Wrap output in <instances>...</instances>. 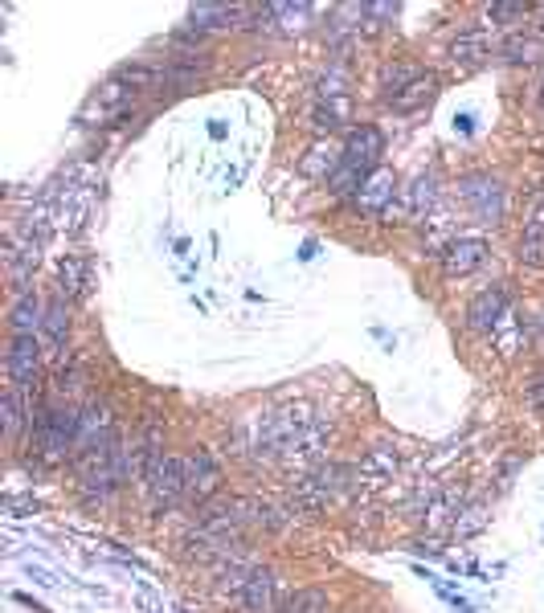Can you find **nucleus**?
<instances>
[{
    "instance_id": "f257e3e1",
    "label": "nucleus",
    "mask_w": 544,
    "mask_h": 613,
    "mask_svg": "<svg viewBox=\"0 0 544 613\" xmlns=\"http://www.w3.org/2000/svg\"><path fill=\"white\" fill-rule=\"evenodd\" d=\"M78 433H82V409H74V405H46L33 417V450L41 458L58 462L78 450Z\"/></svg>"
},
{
    "instance_id": "f03ea898",
    "label": "nucleus",
    "mask_w": 544,
    "mask_h": 613,
    "mask_svg": "<svg viewBox=\"0 0 544 613\" xmlns=\"http://www.w3.org/2000/svg\"><path fill=\"white\" fill-rule=\"evenodd\" d=\"M139 462H144V483L147 495H152L155 508H172L180 499H188V462L172 458L155 446V438L139 450Z\"/></svg>"
},
{
    "instance_id": "7ed1b4c3",
    "label": "nucleus",
    "mask_w": 544,
    "mask_h": 613,
    "mask_svg": "<svg viewBox=\"0 0 544 613\" xmlns=\"http://www.w3.org/2000/svg\"><path fill=\"white\" fill-rule=\"evenodd\" d=\"M381 155H385V135H381V127L360 123V127H352L348 139H344L340 164H344V168H352V172H360L364 181H369V176L381 168Z\"/></svg>"
},
{
    "instance_id": "20e7f679",
    "label": "nucleus",
    "mask_w": 544,
    "mask_h": 613,
    "mask_svg": "<svg viewBox=\"0 0 544 613\" xmlns=\"http://www.w3.org/2000/svg\"><path fill=\"white\" fill-rule=\"evenodd\" d=\"M41 376V344L38 336H13L9 344V381L13 389H33Z\"/></svg>"
},
{
    "instance_id": "39448f33",
    "label": "nucleus",
    "mask_w": 544,
    "mask_h": 613,
    "mask_svg": "<svg viewBox=\"0 0 544 613\" xmlns=\"http://www.w3.org/2000/svg\"><path fill=\"white\" fill-rule=\"evenodd\" d=\"M185 462H188V499L209 503V499L222 491V462L205 450V446H197Z\"/></svg>"
},
{
    "instance_id": "423d86ee",
    "label": "nucleus",
    "mask_w": 544,
    "mask_h": 613,
    "mask_svg": "<svg viewBox=\"0 0 544 613\" xmlns=\"http://www.w3.org/2000/svg\"><path fill=\"white\" fill-rule=\"evenodd\" d=\"M458 192H463V201L483 221L504 217V189H499V181H491V176H466V181L458 184Z\"/></svg>"
},
{
    "instance_id": "0eeeda50",
    "label": "nucleus",
    "mask_w": 544,
    "mask_h": 613,
    "mask_svg": "<svg viewBox=\"0 0 544 613\" xmlns=\"http://www.w3.org/2000/svg\"><path fill=\"white\" fill-rule=\"evenodd\" d=\"M504 315H507V290L504 287H491V290H483V295H475L466 303V327H471V332H487V336H491Z\"/></svg>"
},
{
    "instance_id": "6e6552de",
    "label": "nucleus",
    "mask_w": 544,
    "mask_h": 613,
    "mask_svg": "<svg viewBox=\"0 0 544 613\" xmlns=\"http://www.w3.org/2000/svg\"><path fill=\"white\" fill-rule=\"evenodd\" d=\"M274 589H279V576H274L271 568L254 565L250 573H246L242 589H238V605H242L246 613H271L274 609Z\"/></svg>"
},
{
    "instance_id": "1a4fd4ad",
    "label": "nucleus",
    "mask_w": 544,
    "mask_h": 613,
    "mask_svg": "<svg viewBox=\"0 0 544 613\" xmlns=\"http://www.w3.org/2000/svg\"><path fill=\"white\" fill-rule=\"evenodd\" d=\"M393 192H398V176L389 172V168H377V172L369 176V181L360 184L356 192V209L364 213V217H385V209L393 205Z\"/></svg>"
},
{
    "instance_id": "9d476101",
    "label": "nucleus",
    "mask_w": 544,
    "mask_h": 613,
    "mask_svg": "<svg viewBox=\"0 0 544 613\" xmlns=\"http://www.w3.org/2000/svg\"><path fill=\"white\" fill-rule=\"evenodd\" d=\"M434 95H438V78L430 74V70H418V74L409 78V82H401L398 90H389L385 103L393 106L398 115H409V111H418V106H426Z\"/></svg>"
},
{
    "instance_id": "9b49d317",
    "label": "nucleus",
    "mask_w": 544,
    "mask_h": 613,
    "mask_svg": "<svg viewBox=\"0 0 544 613\" xmlns=\"http://www.w3.org/2000/svg\"><path fill=\"white\" fill-rule=\"evenodd\" d=\"M487 262V241L483 238H458L455 246L442 254V266H447L450 278H463V274H475L479 266Z\"/></svg>"
},
{
    "instance_id": "f8f14e48",
    "label": "nucleus",
    "mask_w": 544,
    "mask_h": 613,
    "mask_svg": "<svg viewBox=\"0 0 544 613\" xmlns=\"http://www.w3.org/2000/svg\"><path fill=\"white\" fill-rule=\"evenodd\" d=\"M438 201V176L434 172H418L414 181L401 189V205H406L409 217H422V213H430Z\"/></svg>"
},
{
    "instance_id": "ddd939ff",
    "label": "nucleus",
    "mask_w": 544,
    "mask_h": 613,
    "mask_svg": "<svg viewBox=\"0 0 544 613\" xmlns=\"http://www.w3.org/2000/svg\"><path fill=\"white\" fill-rule=\"evenodd\" d=\"M250 9H242V4H197V9H188V21L197 29H230Z\"/></svg>"
},
{
    "instance_id": "4468645a",
    "label": "nucleus",
    "mask_w": 544,
    "mask_h": 613,
    "mask_svg": "<svg viewBox=\"0 0 544 613\" xmlns=\"http://www.w3.org/2000/svg\"><path fill=\"white\" fill-rule=\"evenodd\" d=\"M352 119V103L348 95H336V98H315V111H311V123L315 131H336Z\"/></svg>"
},
{
    "instance_id": "2eb2a0df",
    "label": "nucleus",
    "mask_w": 544,
    "mask_h": 613,
    "mask_svg": "<svg viewBox=\"0 0 544 613\" xmlns=\"http://www.w3.org/2000/svg\"><path fill=\"white\" fill-rule=\"evenodd\" d=\"M487 54H491V41H487L483 29L463 33V38H455V46H450V62H455V66H479Z\"/></svg>"
},
{
    "instance_id": "dca6fc26",
    "label": "nucleus",
    "mask_w": 544,
    "mask_h": 613,
    "mask_svg": "<svg viewBox=\"0 0 544 613\" xmlns=\"http://www.w3.org/2000/svg\"><path fill=\"white\" fill-rule=\"evenodd\" d=\"M9 323H13V336H33L41 323H46V311L33 295H21L9 311Z\"/></svg>"
},
{
    "instance_id": "f3484780",
    "label": "nucleus",
    "mask_w": 544,
    "mask_h": 613,
    "mask_svg": "<svg viewBox=\"0 0 544 613\" xmlns=\"http://www.w3.org/2000/svg\"><path fill=\"white\" fill-rule=\"evenodd\" d=\"M62 290L66 295H87V287H90V262L82 258V254H66V262H62Z\"/></svg>"
},
{
    "instance_id": "a211bd4d",
    "label": "nucleus",
    "mask_w": 544,
    "mask_h": 613,
    "mask_svg": "<svg viewBox=\"0 0 544 613\" xmlns=\"http://www.w3.org/2000/svg\"><path fill=\"white\" fill-rule=\"evenodd\" d=\"M46 336H49V348L54 352H62L66 348V336H70V311H66V303L62 298H54V303L46 306Z\"/></svg>"
},
{
    "instance_id": "6ab92c4d",
    "label": "nucleus",
    "mask_w": 544,
    "mask_h": 613,
    "mask_svg": "<svg viewBox=\"0 0 544 613\" xmlns=\"http://www.w3.org/2000/svg\"><path fill=\"white\" fill-rule=\"evenodd\" d=\"M279 613H328V593L323 589H295L279 605Z\"/></svg>"
},
{
    "instance_id": "aec40b11",
    "label": "nucleus",
    "mask_w": 544,
    "mask_h": 613,
    "mask_svg": "<svg viewBox=\"0 0 544 613\" xmlns=\"http://www.w3.org/2000/svg\"><path fill=\"white\" fill-rule=\"evenodd\" d=\"M528 17V4H487V21L499 29H515Z\"/></svg>"
},
{
    "instance_id": "412c9836",
    "label": "nucleus",
    "mask_w": 544,
    "mask_h": 613,
    "mask_svg": "<svg viewBox=\"0 0 544 613\" xmlns=\"http://www.w3.org/2000/svg\"><path fill=\"white\" fill-rule=\"evenodd\" d=\"M520 262L528 266H544V233L536 225H528L524 238H520Z\"/></svg>"
},
{
    "instance_id": "4be33fe9",
    "label": "nucleus",
    "mask_w": 544,
    "mask_h": 613,
    "mask_svg": "<svg viewBox=\"0 0 544 613\" xmlns=\"http://www.w3.org/2000/svg\"><path fill=\"white\" fill-rule=\"evenodd\" d=\"M0 413H4V433H9V438H17L21 417H25V409H21V389H9V393H4Z\"/></svg>"
},
{
    "instance_id": "5701e85b",
    "label": "nucleus",
    "mask_w": 544,
    "mask_h": 613,
    "mask_svg": "<svg viewBox=\"0 0 544 613\" xmlns=\"http://www.w3.org/2000/svg\"><path fill=\"white\" fill-rule=\"evenodd\" d=\"M504 54H507V62H532L536 58V41L524 38V33H515V38L504 41Z\"/></svg>"
},
{
    "instance_id": "b1692460",
    "label": "nucleus",
    "mask_w": 544,
    "mask_h": 613,
    "mask_svg": "<svg viewBox=\"0 0 544 613\" xmlns=\"http://www.w3.org/2000/svg\"><path fill=\"white\" fill-rule=\"evenodd\" d=\"M528 397H532V405L544 413V376H536V381H532V389H528Z\"/></svg>"
},
{
    "instance_id": "393cba45",
    "label": "nucleus",
    "mask_w": 544,
    "mask_h": 613,
    "mask_svg": "<svg viewBox=\"0 0 544 613\" xmlns=\"http://www.w3.org/2000/svg\"><path fill=\"white\" fill-rule=\"evenodd\" d=\"M528 225H536V230L544 233V201H540V205H536V209H532V217H528Z\"/></svg>"
},
{
    "instance_id": "a878e982",
    "label": "nucleus",
    "mask_w": 544,
    "mask_h": 613,
    "mask_svg": "<svg viewBox=\"0 0 544 613\" xmlns=\"http://www.w3.org/2000/svg\"><path fill=\"white\" fill-rule=\"evenodd\" d=\"M540 111H544V78H540Z\"/></svg>"
}]
</instances>
